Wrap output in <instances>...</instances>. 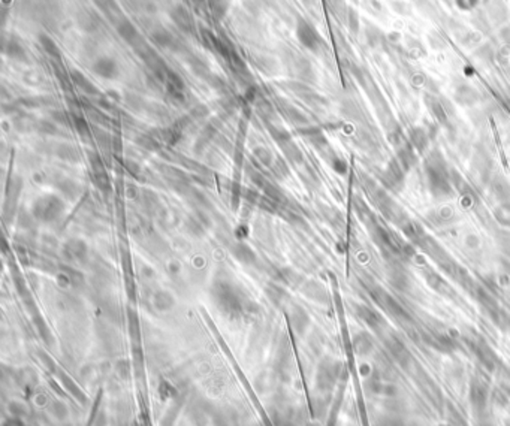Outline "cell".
I'll return each mask as SVG.
<instances>
[{
	"mask_svg": "<svg viewBox=\"0 0 510 426\" xmlns=\"http://www.w3.org/2000/svg\"><path fill=\"white\" fill-rule=\"evenodd\" d=\"M211 296L220 313L229 319H239L244 313L252 311L253 302L242 299L239 290L226 280H218L214 283Z\"/></svg>",
	"mask_w": 510,
	"mask_h": 426,
	"instance_id": "1",
	"label": "cell"
},
{
	"mask_svg": "<svg viewBox=\"0 0 510 426\" xmlns=\"http://www.w3.org/2000/svg\"><path fill=\"white\" fill-rule=\"evenodd\" d=\"M426 181L431 192L437 196H447L452 192L449 169L440 153H432L425 164Z\"/></svg>",
	"mask_w": 510,
	"mask_h": 426,
	"instance_id": "2",
	"label": "cell"
},
{
	"mask_svg": "<svg viewBox=\"0 0 510 426\" xmlns=\"http://www.w3.org/2000/svg\"><path fill=\"white\" fill-rule=\"evenodd\" d=\"M64 211V203L56 195H45L35 201L32 206V214L36 220L43 223H51L57 220Z\"/></svg>",
	"mask_w": 510,
	"mask_h": 426,
	"instance_id": "3",
	"label": "cell"
},
{
	"mask_svg": "<svg viewBox=\"0 0 510 426\" xmlns=\"http://www.w3.org/2000/svg\"><path fill=\"white\" fill-rule=\"evenodd\" d=\"M63 256L69 262H84L87 257V244L80 240V238H74L69 240L64 245H63Z\"/></svg>",
	"mask_w": 510,
	"mask_h": 426,
	"instance_id": "4",
	"label": "cell"
},
{
	"mask_svg": "<svg viewBox=\"0 0 510 426\" xmlns=\"http://www.w3.org/2000/svg\"><path fill=\"white\" fill-rule=\"evenodd\" d=\"M232 254L234 257L238 260V262L244 264V265H250V264H255L256 260V254L255 251L244 243H238L232 247Z\"/></svg>",
	"mask_w": 510,
	"mask_h": 426,
	"instance_id": "5",
	"label": "cell"
},
{
	"mask_svg": "<svg viewBox=\"0 0 510 426\" xmlns=\"http://www.w3.org/2000/svg\"><path fill=\"white\" fill-rule=\"evenodd\" d=\"M153 304H154V308L157 311H169L174 308L175 305V299L172 296V293H169L168 290H159L154 293L153 296Z\"/></svg>",
	"mask_w": 510,
	"mask_h": 426,
	"instance_id": "6",
	"label": "cell"
},
{
	"mask_svg": "<svg viewBox=\"0 0 510 426\" xmlns=\"http://www.w3.org/2000/svg\"><path fill=\"white\" fill-rule=\"evenodd\" d=\"M289 317H290V325H292V327L297 330V332L302 334L307 329L310 320H308L307 313L301 308V306H294V308L290 310Z\"/></svg>",
	"mask_w": 510,
	"mask_h": 426,
	"instance_id": "7",
	"label": "cell"
},
{
	"mask_svg": "<svg viewBox=\"0 0 510 426\" xmlns=\"http://www.w3.org/2000/svg\"><path fill=\"white\" fill-rule=\"evenodd\" d=\"M189 419L193 423V426H207L208 419H210V413L204 408L202 402H196V404H193V407L189 411Z\"/></svg>",
	"mask_w": 510,
	"mask_h": 426,
	"instance_id": "8",
	"label": "cell"
},
{
	"mask_svg": "<svg viewBox=\"0 0 510 426\" xmlns=\"http://www.w3.org/2000/svg\"><path fill=\"white\" fill-rule=\"evenodd\" d=\"M60 380H62V383H63V387H66V390H67L70 395H74L80 402H85V395H84V392L81 390V387H78V385H77L74 380H70V378H69L64 372H60Z\"/></svg>",
	"mask_w": 510,
	"mask_h": 426,
	"instance_id": "9",
	"label": "cell"
},
{
	"mask_svg": "<svg viewBox=\"0 0 510 426\" xmlns=\"http://www.w3.org/2000/svg\"><path fill=\"white\" fill-rule=\"evenodd\" d=\"M456 98L461 103L470 105L476 101V91L470 87H461L456 93Z\"/></svg>",
	"mask_w": 510,
	"mask_h": 426,
	"instance_id": "10",
	"label": "cell"
},
{
	"mask_svg": "<svg viewBox=\"0 0 510 426\" xmlns=\"http://www.w3.org/2000/svg\"><path fill=\"white\" fill-rule=\"evenodd\" d=\"M214 422H215V426H238L235 417L228 411H218L214 416Z\"/></svg>",
	"mask_w": 510,
	"mask_h": 426,
	"instance_id": "11",
	"label": "cell"
},
{
	"mask_svg": "<svg viewBox=\"0 0 510 426\" xmlns=\"http://www.w3.org/2000/svg\"><path fill=\"white\" fill-rule=\"evenodd\" d=\"M35 323H36V327H38V332H39L41 338L43 340V343H46V344H50V343H53V337H51V332H50V329H48V327H46V325H45L43 319H42L41 316H36V317H35Z\"/></svg>",
	"mask_w": 510,
	"mask_h": 426,
	"instance_id": "12",
	"label": "cell"
},
{
	"mask_svg": "<svg viewBox=\"0 0 510 426\" xmlns=\"http://www.w3.org/2000/svg\"><path fill=\"white\" fill-rule=\"evenodd\" d=\"M411 144L416 147L419 151H422L426 145V135L422 129H415L411 130Z\"/></svg>",
	"mask_w": 510,
	"mask_h": 426,
	"instance_id": "13",
	"label": "cell"
},
{
	"mask_svg": "<svg viewBox=\"0 0 510 426\" xmlns=\"http://www.w3.org/2000/svg\"><path fill=\"white\" fill-rule=\"evenodd\" d=\"M175 393H177V390H175V387H172L171 383H168L165 380L160 382V385H159V395H160L162 399H171L172 396H175Z\"/></svg>",
	"mask_w": 510,
	"mask_h": 426,
	"instance_id": "14",
	"label": "cell"
},
{
	"mask_svg": "<svg viewBox=\"0 0 510 426\" xmlns=\"http://www.w3.org/2000/svg\"><path fill=\"white\" fill-rule=\"evenodd\" d=\"M266 295H268L270 296V299L274 302V304H281V301L284 299V292H283V289H280V287H277V286H270L268 289H266Z\"/></svg>",
	"mask_w": 510,
	"mask_h": 426,
	"instance_id": "15",
	"label": "cell"
},
{
	"mask_svg": "<svg viewBox=\"0 0 510 426\" xmlns=\"http://www.w3.org/2000/svg\"><path fill=\"white\" fill-rule=\"evenodd\" d=\"M51 411H53V414H54L59 420H64V419L69 416L67 407L63 404V402H60V401H56V402H54L53 407H51Z\"/></svg>",
	"mask_w": 510,
	"mask_h": 426,
	"instance_id": "16",
	"label": "cell"
},
{
	"mask_svg": "<svg viewBox=\"0 0 510 426\" xmlns=\"http://www.w3.org/2000/svg\"><path fill=\"white\" fill-rule=\"evenodd\" d=\"M115 371H117V374H118L120 378H123V380H126V378H129V375H130V372H132L130 364H129L128 361H120V362H117V365H115Z\"/></svg>",
	"mask_w": 510,
	"mask_h": 426,
	"instance_id": "17",
	"label": "cell"
},
{
	"mask_svg": "<svg viewBox=\"0 0 510 426\" xmlns=\"http://www.w3.org/2000/svg\"><path fill=\"white\" fill-rule=\"evenodd\" d=\"M284 153L287 156V159L292 162V163H299L302 160V156H301V151L295 147V145H289L287 148H284Z\"/></svg>",
	"mask_w": 510,
	"mask_h": 426,
	"instance_id": "18",
	"label": "cell"
},
{
	"mask_svg": "<svg viewBox=\"0 0 510 426\" xmlns=\"http://www.w3.org/2000/svg\"><path fill=\"white\" fill-rule=\"evenodd\" d=\"M255 154H256V157L265 164V166H271L273 156H271V153H270L268 150H265V148H256V150H255Z\"/></svg>",
	"mask_w": 510,
	"mask_h": 426,
	"instance_id": "19",
	"label": "cell"
},
{
	"mask_svg": "<svg viewBox=\"0 0 510 426\" xmlns=\"http://www.w3.org/2000/svg\"><path fill=\"white\" fill-rule=\"evenodd\" d=\"M429 108H431L432 114H434L437 118H439V122H445V120H446V112H445L443 106L440 105V102L432 101V102L429 103Z\"/></svg>",
	"mask_w": 510,
	"mask_h": 426,
	"instance_id": "20",
	"label": "cell"
},
{
	"mask_svg": "<svg viewBox=\"0 0 510 426\" xmlns=\"http://www.w3.org/2000/svg\"><path fill=\"white\" fill-rule=\"evenodd\" d=\"M9 410L11 413L14 414V417H21V416H26L27 414V408L24 407L22 404H20V402L14 401L9 404Z\"/></svg>",
	"mask_w": 510,
	"mask_h": 426,
	"instance_id": "21",
	"label": "cell"
},
{
	"mask_svg": "<svg viewBox=\"0 0 510 426\" xmlns=\"http://www.w3.org/2000/svg\"><path fill=\"white\" fill-rule=\"evenodd\" d=\"M39 359L42 361V365L45 366V368H48V369H50V371H54L56 369V365H54V361L50 358V356H48V354L46 353H43V351H39Z\"/></svg>",
	"mask_w": 510,
	"mask_h": 426,
	"instance_id": "22",
	"label": "cell"
},
{
	"mask_svg": "<svg viewBox=\"0 0 510 426\" xmlns=\"http://www.w3.org/2000/svg\"><path fill=\"white\" fill-rule=\"evenodd\" d=\"M129 329H130V335L138 337L139 327H138V319H136L135 313H129Z\"/></svg>",
	"mask_w": 510,
	"mask_h": 426,
	"instance_id": "23",
	"label": "cell"
},
{
	"mask_svg": "<svg viewBox=\"0 0 510 426\" xmlns=\"http://www.w3.org/2000/svg\"><path fill=\"white\" fill-rule=\"evenodd\" d=\"M332 168L338 172V174H346V171H347V164H346V162H343L341 159H338V157H335L334 160H332Z\"/></svg>",
	"mask_w": 510,
	"mask_h": 426,
	"instance_id": "24",
	"label": "cell"
},
{
	"mask_svg": "<svg viewBox=\"0 0 510 426\" xmlns=\"http://www.w3.org/2000/svg\"><path fill=\"white\" fill-rule=\"evenodd\" d=\"M456 5L461 8V9H473L476 5H477V0H456Z\"/></svg>",
	"mask_w": 510,
	"mask_h": 426,
	"instance_id": "25",
	"label": "cell"
},
{
	"mask_svg": "<svg viewBox=\"0 0 510 426\" xmlns=\"http://www.w3.org/2000/svg\"><path fill=\"white\" fill-rule=\"evenodd\" d=\"M3 426H26V425H24L21 417H11L3 423Z\"/></svg>",
	"mask_w": 510,
	"mask_h": 426,
	"instance_id": "26",
	"label": "cell"
},
{
	"mask_svg": "<svg viewBox=\"0 0 510 426\" xmlns=\"http://www.w3.org/2000/svg\"><path fill=\"white\" fill-rule=\"evenodd\" d=\"M94 426H106V420H105V416H104V414H101L98 419H96Z\"/></svg>",
	"mask_w": 510,
	"mask_h": 426,
	"instance_id": "27",
	"label": "cell"
}]
</instances>
